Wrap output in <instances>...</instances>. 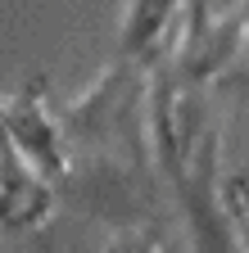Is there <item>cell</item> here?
<instances>
[{
    "mask_svg": "<svg viewBox=\"0 0 249 253\" xmlns=\"http://www.w3.org/2000/svg\"><path fill=\"white\" fill-rule=\"evenodd\" d=\"M100 253H163V244L154 240L149 231H141V226H122Z\"/></svg>",
    "mask_w": 249,
    "mask_h": 253,
    "instance_id": "cell-4",
    "label": "cell"
},
{
    "mask_svg": "<svg viewBox=\"0 0 249 253\" xmlns=\"http://www.w3.org/2000/svg\"><path fill=\"white\" fill-rule=\"evenodd\" d=\"M0 126H5L9 145L23 154V163L37 168L50 185L68 172V149L59 126L50 122V109L41 104V86H27L14 100H0Z\"/></svg>",
    "mask_w": 249,
    "mask_h": 253,
    "instance_id": "cell-1",
    "label": "cell"
},
{
    "mask_svg": "<svg viewBox=\"0 0 249 253\" xmlns=\"http://www.w3.org/2000/svg\"><path fill=\"white\" fill-rule=\"evenodd\" d=\"M177 5L181 0H127V14H122V59L141 63L159 50Z\"/></svg>",
    "mask_w": 249,
    "mask_h": 253,
    "instance_id": "cell-3",
    "label": "cell"
},
{
    "mask_svg": "<svg viewBox=\"0 0 249 253\" xmlns=\"http://www.w3.org/2000/svg\"><path fill=\"white\" fill-rule=\"evenodd\" d=\"M54 190L50 181L23 163V154L9 145L5 126H0V231H27L50 212Z\"/></svg>",
    "mask_w": 249,
    "mask_h": 253,
    "instance_id": "cell-2",
    "label": "cell"
}]
</instances>
